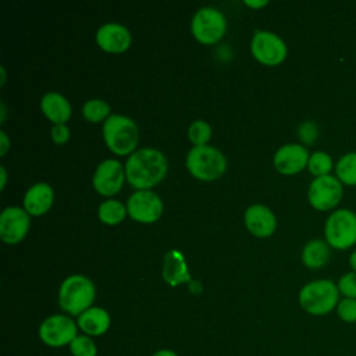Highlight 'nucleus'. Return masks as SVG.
Listing matches in <instances>:
<instances>
[{
	"instance_id": "nucleus-11",
	"label": "nucleus",
	"mask_w": 356,
	"mask_h": 356,
	"mask_svg": "<svg viewBox=\"0 0 356 356\" xmlns=\"http://www.w3.org/2000/svg\"><path fill=\"white\" fill-rule=\"evenodd\" d=\"M127 211L132 220L143 224L156 222L163 213V202L152 191H136L127 202Z\"/></svg>"
},
{
	"instance_id": "nucleus-18",
	"label": "nucleus",
	"mask_w": 356,
	"mask_h": 356,
	"mask_svg": "<svg viewBox=\"0 0 356 356\" xmlns=\"http://www.w3.org/2000/svg\"><path fill=\"white\" fill-rule=\"evenodd\" d=\"M54 192L49 184L39 182L32 185L24 196V209L29 216H42L53 204Z\"/></svg>"
},
{
	"instance_id": "nucleus-20",
	"label": "nucleus",
	"mask_w": 356,
	"mask_h": 356,
	"mask_svg": "<svg viewBox=\"0 0 356 356\" xmlns=\"http://www.w3.org/2000/svg\"><path fill=\"white\" fill-rule=\"evenodd\" d=\"M40 108L43 114L54 124H64L71 117V104L60 93L49 92L40 100Z\"/></svg>"
},
{
	"instance_id": "nucleus-3",
	"label": "nucleus",
	"mask_w": 356,
	"mask_h": 356,
	"mask_svg": "<svg viewBox=\"0 0 356 356\" xmlns=\"http://www.w3.org/2000/svg\"><path fill=\"white\" fill-rule=\"evenodd\" d=\"M95 296L96 288L93 282L82 274H74L67 277L60 285L58 305L65 314L78 317L93 306Z\"/></svg>"
},
{
	"instance_id": "nucleus-17",
	"label": "nucleus",
	"mask_w": 356,
	"mask_h": 356,
	"mask_svg": "<svg viewBox=\"0 0 356 356\" xmlns=\"http://www.w3.org/2000/svg\"><path fill=\"white\" fill-rule=\"evenodd\" d=\"M76 324L82 334L96 338L104 335L108 331L111 325V317L106 309L100 306H92L76 317Z\"/></svg>"
},
{
	"instance_id": "nucleus-35",
	"label": "nucleus",
	"mask_w": 356,
	"mask_h": 356,
	"mask_svg": "<svg viewBox=\"0 0 356 356\" xmlns=\"http://www.w3.org/2000/svg\"><path fill=\"white\" fill-rule=\"evenodd\" d=\"M349 266H350L352 271H356V250H353L349 256Z\"/></svg>"
},
{
	"instance_id": "nucleus-22",
	"label": "nucleus",
	"mask_w": 356,
	"mask_h": 356,
	"mask_svg": "<svg viewBox=\"0 0 356 356\" xmlns=\"http://www.w3.org/2000/svg\"><path fill=\"white\" fill-rule=\"evenodd\" d=\"M127 206H124L118 200H104L99 209H97V216L102 222L106 225H117L120 224L125 216H127Z\"/></svg>"
},
{
	"instance_id": "nucleus-2",
	"label": "nucleus",
	"mask_w": 356,
	"mask_h": 356,
	"mask_svg": "<svg viewBox=\"0 0 356 356\" xmlns=\"http://www.w3.org/2000/svg\"><path fill=\"white\" fill-rule=\"evenodd\" d=\"M337 282L328 278L314 280L302 286L298 295L300 307L310 316H325L337 309L339 302Z\"/></svg>"
},
{
	"instance_id": "nucleus-14",
	"label": "nucleus",
	"mask_w": 356,
	"mask_h": 356,
	"mask_svg": "<svg viewBox=\"0 0 356 356\" xmlns=\"http://www.w3.org/2000/svg\"><path fill=\"white\" fill-rule=\"evenodd\" d=\"M309 152L303 145L286 143L282 145L274 154V167L284 175H293L307 167Z\"/></svg>"
},
{
	"instance_id": "nucleus-13",
	"label": "nucleus",
	"mask_w": 356,
	"mask_h": 356,
	"mask_svg": "<svg viewBox=\"0 0 356 356\" xmlns=\"http://www.w3.org/2000/svg\"><path fill=\"white\" fill-rule=\"evenodd\" d=\"M31 218L25 209L6 207L0 214V238L8 245L21 242L29 229Z\"/></svg>"
},
{
	"instance_id": "nucleus-32",
	"label": "nucleus",
	"mask_w": 356,
	"mask_h": 356,
	"mask_svg": "<svg viewBox=\"0 0 356 356\" xmlns=\"http://www.w3.org/2000/svg\"><path fill=\"white\" fill-rule=\"evenodd\" d=\"M0 139H1V145H0V154H1V156H4V154L7 153V150H8V147H10V139H8V136L6 135V132H4V131H1V132H0Z\"/></svg>"
},
{
	"instance_id": "nucleus-27",
	"label": "nucleus",
	"mask_w": 356,
	"mask_h": 356,
	"mask_svg": "<svg viewBox=\"0 0 356 356\" xmlns=\"http://www.w3.org/2000/svg\"><path fill=\"white\" fill-rule=\"evenodd\" d=\"M188 138L195 146H204L211 138V127L206 121L196 120L188 128Z\"/></svg>"
},
{
	"instance_id": "nucleus-31",
	"label": "nucleus",
	"mask_w": 356,
	"mask_h": 356,
	"mask_svg": "<svg viewBox=\"0 0 356 356\" xmlns=\"http://www.w3.org/2000/svg\"><path fill=\"white\" fill-rule=\"evenodd\" d=\"M50 135H51V140L56 145H64L70 139V128L65 124L53 125Z\"/></svg>"
},
{
	"instance_id": "nucleus-8",
	"label": "nucleus",
	"mask_w": 356,
	"mask_h": 356,
	"mask_svg": "<svg viewBox=\"0 0 356 356\" xmlns=\"http://www.w3.org/2000/svg\"><path fill=\"white\" fill-rule=\"evenodd\" d=\"M227 22L221 11L214 7H203L192 18V35L202 44H214L225 33Z\"/></svg>"
},
{
	"instance_id": "nucleus-12",
	"label": "nucleus",
	"mask_w": 356,
	"mask_h": 356,
	"mask_svg": "<svg viewBox=\"0 0 356 356\" xmlns=\"http://www.w3.org/2000/svg\"><path fill=\"white\" fill-rule=\"evenodd\" d=\"M127 179L125 167L118 160L107 159L102 161L93 174V188L103 196H113L120 192Z\"/></svg>"
},
{
	"instance_id": "nucleus-5",
	"label": "nucleus",
	"mask_w": 356,
	"mask_h": 356,
	"mask_svg": "<svg viewBox=\"0 0 356 356\" xmlns=\"http://www.w3.org/2000/svg\"><path fill=\"white\" fill-rule=\"evenodd\" d=\"M186 168L200 181H214L225 172L227 160L216 147L193 146L186 154Z\"/></svg>"
},
{
	"instance_id": "nucleus-10",
	"label": "nucleus",
	"mask_w": 356,
	"mask_h": 356,
	"mask_svg": "<svg viewBox=\"0 0 356 356\" xmlns=\"http://www.w3.org/2000/svg\"><path fill=\"white\" fill-rule=\"evenodd\" d=\"M253 57L266 65L281 64L288 53L285 42L270 31H257L250 42Z\"/></svg>"
},
{
	"instance_id": "nucleus-24",
	"label": "nucleus",
	"mask_w": 356,
	"mask_h": 356,
	"mask_svg": "<svg viewBox=\"0 0 356 356\" xmlns=\"http://www.w3.org/2000/svg\"><path fill=\"white\" fill-rule=\"evenodd\" d=\"M82 115L88 122H100L110 117V104L100 99L88 100L82 107Z\"/></svg>"
},
{
	"instance_id": "nucleus-28",
	"label": "nucleus",
	"mask_w": 356,
	"mask_h": 356,
	"mask_svg": "<svg viewBox=\"0 0 356 356\" xmlns=\"http://www.w3.org/2000/svg\"><path fill=\"white\" fill-rule=\"evenodd\" d=\"M337 316L341 321L346 324L356 323V299L341 298L337 305Z\"/></svg>"
},
{
	"instance_id": "nucleus-15",
	"label": "nucleus",
	"mask_w": 356,
	"mask_h": 356,
	"mask_svg": "<svg viewBox=\"0 0 356 356\" xmlns=\"http://www.w3.org/2000/svg\"><path fill=\"white\" fill-rule=\"evenodd\" d=\"M96 42L100 49L108 53H122L132 42L129 31L117 22H107L96 32Z\"/></svg>"
},
{
	"instance_id": "nucleus-19",
	"label": "nucleus",
	"mask_w": 356,
	"mask_h": 356,
	"mask_svg": "<svg viewBox=\"0 0 356 356\" xmlns=\"http://www.w3.org/2000/svg\"><path fill=\"white\" fill-rule=\"evenodd\" d=\"M163 280L171 286L189 284L192 281L181 252L168 250L165 253L163 261Z\"/></svg>"
},
{
	"instance_id": "nucleus-36",
	"label": "nucleus",
	"mask_w": 356,
	"mask_h": 356,
	"mask_svg": "<svg viewBox=\"0 0 356 356\" xmlns=\"http://www.w3.org/2000/svg\"><path fill=\"white\" fill-rule=\"evenodd\" d=\"M0 171H1V189H4V186H6V181H7L6 168H4V167H0Z\"/></svg>"
},
{
	"instance_id": "nucleus-25",
	"label": "nucleus",
	"mask_w": 356,
	"mask_h": 356,
	"mask_svg": "<svg viewBox=\"0 0 356 356\" xmlns=\"http://www.w3.org/2000/svg\"><path fill=\"white\" fill-rule=\"evenodd\" d=\"M334 167L332 159L328 153L318 150L310 154L309 163H307V170L317 178V177H324L330 175L331 170Z\"/></svg>"
},
{
	"instance_id": "nucleus-23",
	"label": "nucleus",
	"mask_w": 356,
	"mask_h": 356,
	"mask_svg": "<svg viewBox=\"0 0 356 356\" xmlns=\"http://www.w3.org/2000/svg\"><path fill=\"white\" fill-rule=\"evenodd\" d=\"M335 177L341 184L356 185V152L345 153L335 164Z\"/></svg>"
},
{
	"instance_id": "nucleus-30",
	"label": "nucleus",
	"mask_w": 356,
	"mask_h": 356,
	"mask_svg": "<svg viewBox=\"0 0 356 356\" xmlns=\"http://www.w3.org/2000/svg\"><path fill=\"white\" fill-rule=\"evenodd\" d=\"M298 135H299V139L302 140V143L312 145V143H314V140L318 136V128L313 121H305L299 127Z\"/></svg>"
},
{
	"instance_id": "nucleus-9",
	"label": "nucleus",
	"mask_w": 356,
	"mask_h": 356,
	"mask_svg": "<svg viewBox=\"0 0 356 356\" xmlns=\"http://www.w3.org/2000/svg\"><path fill=\"white\" fill-rule=\"evenodd\" d=\"M343 196L341 181L334 175L314 178L307 189V200L310 206L318 211L335 209Z\"/></svg>"
},
{
	"instance_id": "nucleus-33",
	"label": "nucleus",
	"mask_w": 356,
	"mask_h": 356,
	"mask_svg": "<svg viewBox=\"0 0 356 356\" xmlns=\"http://www.w3.org/2000/svg\"><path fill=\"white\" fill-rule=\"evenodd\" d=\"M152 356H178V353L172 349H159Z\"/></svg>"
},
{
	"instance_id": "nucleus-4",
	"label": "nucleus",
	"mask_w": 356,
	"mask_h": 356,
	"mask_svg": "<svg viewBox=\"0 0 356 356\" xmlns=\"http://www.w3.org/2000/svg\"><path fill=\"white\" fill-rule=\"evenodd\" d=\"M103 138L107 147L118 154H132L138 145V127L129 117L111 114L103 124Z\"/></svg>"
},
{
	"instance_id": "nucleus-7",
	"label": "nucleus",
	"mask_w": 356,
	"mask_h": 356,
	"mask_svg": "<svg viewBox=\"0 0 356 356\" xmlns=\"http://www.w3.org/2000/svg\"><path fill=\"white\" fill-rule=\"evenodd\" d=\"M76 320L68 314H51L46 317L38 330L39 339L49 348L68 346L78 332Z\"/></svg>"
},
{
	"instance_id": "nucleus-16",
	"label": "nucleus",
	"mask_w": 356,
	"mask_h": 356,
	"mask_svg": "<svg viewBox=\"0 0 356 356\" xmlns=\"http://www.w3.org/2000/svg\"><path fill=\"white\" fill-rule=\"evenodd\" d=\"M243 220L249 232L257 238H267L273 235L277 228V218L274 213L263 204H253L248 207Z\"/></svg>"
},
{
	"instance_id": "nucleus-34",
	"label": "nucleus",
	"mask_w": 356,
	"mask_h": 356,
	"mask_svg": "<svg viewBox=\"0 0 356 356\" xmlns=\"http://www.w3.org/2000/svg\"><path fill=\"white\" fill-rule=\"evenodd\" d=\"M245 4L249 6V7H253V8H260V7L266 6L267 1H266V0H264V1H249V0H246Z\"/></svg>"
},
{
	"instance_id": "nucleus-29",
	"label": "nucleus",
	"mask_w": 356,
	"mask_h": 356,
	"mask_svg": "<svg viewBox=\"0 0 356 356\" xmlns=\"http://www.w3.org/2000/svg\"><path fill=\"white\" fill-rule=\"evenodd\" d=\"M337 286L343 298L356 299V271H349L341 275Z\"/></svg>"
},
{
	"instance_id": "nucleus-6",
	"label": "nucleus",
	"mask_w": 356,
	"mask_h": 356,
	"mask_svg": "<svg viewBox=\"0 0 356 356\" xmlns=\"http://www.w3.org/2000/svg\"><path fill=\"white\" fill-rule=\"evenodd\" d=\"M324 236L332 249L352 248L356 243V213L349 209L331 211L324 224Z\"/></svg>"
},
{
	"instance_id": "nucleus-21",
	"label": "nucleus",
	"mask_w": 356,
	"mask_h": 356,
	"mask_svg": "<svg viewBox=\"0 0 356 356\" xmlns=\"http://www.w3.org/2000/svg\"><path fill=\"white\" fill-rule=\"evenodd\" d=\"M302 263L312 270L323 268L331 257V246L325 239H312L302 249Z\"/></svg>"
},
{
	"instance_id": "nucleus-1",
	"label": "nucleus",
	"mask_w": 356,
	"mask_h": 356,
	"mask_svg": "<svg viewBox=\"0 0 356 356\" xmlns=\"http://www.w3.org/2000/svg\"><path fill=\"white\" fill-rule=\"evenodd\" d=\"M167 170L168 164L165 156L152 147L134 152L125 163L127 181L138 191H149L161 182Z\"/></svg>"
},
{
	"instance_id": "nucleus-37",
	"label": "nucleus",
	"mask_w": 356,
	"mask_h": 356,
	"mask_svg": "<svg viewBox=\"0 0 356 356\" xmlns=\"http://www.w3.org/2000/svg\"><path fill=\"white\" fill-rule=\"evenodd\" d=\"M4 115H6V108H4V104H1V121L4 120Z\"/></svg>"
},
{
	"instance_id": "nucleus-26",
	"label": "nucleus",
	"mask_w": 356,
	"mask_h": 356,
	"mask_svg": "<svg viewBox=\"0 0 356 356\" xmlns=\"http://www.w3.org/2000/svg\"><path fill=\"white\" fill-rule=\"evenodd\" d=\"M72 356H97V345L95 339L85 334H78L75 339L68 345Z\"/></svg>"
}]
</instances>
